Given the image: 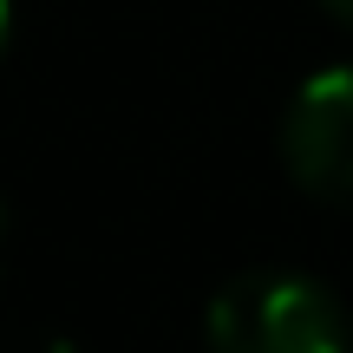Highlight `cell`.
Instances as JSON below:
<instances>
[{"label": "cell", "instance_id": "cell-3", "mask_svg": "<svg viewBox=\"0 0 353 353\" xmlns=\"http://www.w3.org/2000/svg\"><path fill=\"white\" fill-rule=\"evenodd\" d=\"M7 255H13V216L0 210V281H7Z\"/></svg>", "mask_w": 353, "mask_h": 353}, {"label": "cell", "instance_id": "cell-2", "mask_svg": "<svg viewBox=\"0 0 353 353\" xmlns=\"http://www.w3.org/2000/svg\"><path fill=\"white\" fill-rule=\"evenodd\" d=\"M281 157L314 196H353V65L314 72L281 118Z\"/></svg>", "mask_w": 353, "mask_h": 353}, {"label": "cell", "instance_id": "cell-5", "mask_svg": "<svg viewBox=\"0 0 353 353\" xmlns=\"http://www.w3.org/2000/svg\"><path fill=\"white\" fill-rule=\"evenodd\" d=\"M7 26H13V7L0 0V46H7Z\"/></svg>", "mask_w": 353, "mask_h": 353}, {"label": "cell", "instance_id": "cell-4", "mask_svg": "<svg viewBox=\"0 0 353 353\" xmlns=\"http://www.w3.org/2000/svg\"><path fill=\"white\" fill-rule=\"evenodd\" d=\"M321 7H327V13H341V20L353 26V0H321Z\"/></svg>", "mask_w": 353, "mask_h": 353}, {"label": "cell", "instance_id": "cell-1", "mask_svg": "<svg viewBox=\"0 0 353 353\" xmlns=\"http://www.w3.org/2000/svg\"><path fill=\"white\" fill-rule=\"evenodd\" d=\"M210 353H347L341 307L301 275H242L203 314Z\"/></svg>", "mask_w": 353, "mask_h": 353}]
</instances>
